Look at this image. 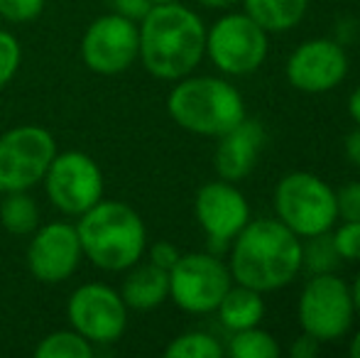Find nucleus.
I'll return each mask as SVG.
<instances>
[{"label": "nucleus", "mask_w": 360, "mask_h": 358, "mask_svg": "<svg viewBox=\"0 0 360 358\" xmlns=\"http://www.w3.org/2000/svg\"><path fill=\"white\" fill-rule=\"evenodd\" d=\"M140 54L157 79L179 82L189 77L206 54V27L194 10L179 3L152 5L140 20Z\"/></svg>", "instance_id": "1"}, {"label": "nucleus", "mask_w": 360, "mask_h": 358, "mask_svg": "<svg viewBox=\"0 0 360 358\" xmlns=\"http://www.w3.org/2000/svg\"><path fill=\"white\" fill-rule=\"evenodd\" d=\"M231 277L257 292H275L302 270V238L280 219L248 221L233 238Z\"/></svg>", "instance_id": "2"}, {"label": "nucleus", "mask_w": 360, "mask_h": 358, "mask_svg": "<svg viewBox=\"0 0 360 358\" xmlns=\"http://www.w3.org/2000/svg\"><path fill=\"white\" fill-rule=\"evenodd\" d=\"M84 255L96 265L110 272L128 270L140 263L147 245V231L140 214L123 201L94 204L81 214L76 226Z\"/></svg>", "instance_id": "3"}, {"label": "nucleus", "mask_w": 360, "mask_h": 358, "mask_svg": "<svg viewBox=\"0 0 360 358\" xmlns=\"http://www.w3.org/2000/svg\"><path fill=\"white\" fill-rule=\"evenodd\" d=\"M167 110L179 128L221 138L245 118V101L233 84L216 77L181 79L167 98Z\"/></svg>", "instance_id": "4"}, {"label": "nucleus", "mask_w": 360, "mask_h": 358, "mask_svg": "<svg viewBox=\"0 0 360 358\" xmlns=\"http://www.w3.org/2000/svg\"><path fill=\"white\" fill-rule=\"evenodd\" d=\"M275 211L299 238L326 234L338 219L336 191L311 172H289L277 181Z\"/></svg>", "instance_id": "5"}, {"label": "nucleus", "mask_w": 360, "mask_h": 358, "mask_svg": "<svg viewBox=\"0 0 360 358\" xmlns=\"http://www.w3.org/2000/svg\"><path fill=\"white\" fill-rule=\"evenodd\" d=\"M353 314H356V307H353L351 287L333 272L314 275L299 295V326L321 344L341 339L351 329Z\"/></svg>", "instance_id": "6"}, {"label": "nucleus", "mask_w": 360, "mask_h": 358, "mask_svg": "<svg viewBox=\"0 0 360 358\" xmlns=\"http://www.w3.org/2000/svg\"><path fill=\"white\" fill-rule=\"evenodd\" d=\"M57 155L52 133L39 125H18L0 135V191H27L44 179Z\"/></svg>", "instance_id": "7"}, {"label": "nucleus", "mask_w": 360, "mask_h": 358, "mask_svg": "<svg viewBox=\"0 0 360 358\" xmlns=\"http://www.w3.org/2000/svg\"><path fill=\"white\" fill-rule=\"evenodd\" d=\"M206 52L228 77H245L267 57V32L245 13L223 15L206 32Z\"/></svg>", "instance_id": "8"}, {"label": "nucleus", "mask_w": 360, "mask_h": 358, "mask_svg": "<svg viewBox=\"0 0 360 358\" xmlns=\"http://www.w3.org/2000/svg\"><path fill=\"white\" fill-rule=\"evenodd\" d=\"M231 285V270L209 253L179 255L174 268L169 270V297L189 314L216 312Z\"/></svg>", "instance_id": "9"}, {"label": "nucleus", "mask_w": 360, "mask_h": 358, "mask_svg": "<svg viewBox=\"0 0 360 358\" xmlns=\"http://www.w3.org/2000/svg\"><path fill=\"white\" fill-rule=\"evenodd\" d=\"M44 184H47L49 201L69 216H81L103 199L101 167L89 155L76 153V150L54 155L44 174Z\"/></svg>", "instance_id": "10"}, {"label": "nucleus", "mask_w": 360, "mask_h": 358, "mask_svg": "<svg viewBox=\"0 0 360 358\" xmlns=\"http://www.w3.org/2000/svg\"><path fill=\"white\" fill-rule=\"evenodd\" d=\"M140 54L138 23L118 13L101 15L89 25L81 42V57L86 67L103 77H113L135 64Z\"/></svg>", "instance_id": "11"}, {"label": "nucleus", "mask_w": 360, "mask_h": 358, "mask_svg": "<svg viewBox=\"0 0 360 358\" xmlns=\"http://www.w3.org/2000/svg\"><path fill=\"white\" fill-rule=\"evenodd\" d=\"M69 321L91 344H113L128 326V305L108 285L89 282L74 290L67 307Z\"/></svg>", "instance_id": "12"}, {"label": "nucleus", "mask_w": 360, "mask_h": 358, "mask_svg": "<svg viewBox=\"0 0 360 358\" xmlns=\"http://www.w3.org/2000/svg\"><path fill=\"white\" fill-rule=\"evenodd\" d=\"M348 74V54L333 39H309L292 52L287 62V82L304 94H326Z\"/></svg>", "instance_id": "13"}, {"label": "nucleus", "mask_w": 360, "mask_h": 358, "mask_svg": "<svg viewBox=\"0 0 360 358\" xmlns=\"http://www.w3.org/2000/svg\"><path fill=\"white\" fill-rule=\"evenodd\" d=\"M196 219H199L204 234L214 245H226L243 231L250 221V206L240 189L233 181H209L196 191L194 201Z\"/></svg>", "instance_id": "14"}, {"label": "nucleus", "mask_w": 360, "mask_h": 358, "mask_svg": "<svg viewBox=\"0 0 360 358\" xmlns=\"http://www.w3.org/2000/svg\"><path fill=\"white\" fill-rule=\"evenodd\" d=\"M81 255H84V250H81L76 226L54 221V224L42 226L30 241L27 265L39 282L57 285V282L67 280L69 275H74Z\"/></svg>", "instance_id": "15"}, {"label": "nucleus", "mask_w": 360, "mask_h": 358, "mask_svg": "<svg viewBox=\"0 0 360 358\" xmlns=\"http://www.w3.org/2000/svg\"><path fill=\"white\" fill-rule=\"evenodd\" d=\"M265 145V128L260 120L243 118L236 128L221 135V143L216 148V172L226 181H240L255 170L257 158Z\"/></svg>", "instance_id": "16"}, {"label": "nucleus", "mask_w": 360, "mask_h": 358, "mask_svg": "<svg viewBox=\"0 0 360 358\" xmlns=\"http://www.w3.org/2000/svg\"><path fill=\"white\" fill-rule=\"evenodd\" d=\"M120 297L130 309H155L169 297V270L160 268L155 263H135L133 272L125 277Z\"/></svg>", "instance_id": "17"}, {"label": "nucleus", "mask_w": 360, "mask_h": 358, "mask_svg": "<svg viewBox=\"0 0 360 358\" xmlns=\"http://www.w3.org/2000/svg\"><path fill=\"white\" fill-rule=\"evenodd\" d=\"M216 312L226 329H250V326H260L262 317H265V300H262V292L250 290L245 285H231Z\"/></svg>", "instance_id": "18"}, {"label": "nucleus", "mask_w": 360, "mask_h": 358, "mask_svg": "<svg viewBox=\"0 0 360 358\" xmlns=\"http://www.w3.org/2000/svg\"><path fill=\"white\" fill-rule=\"evenodd\" d=\"M243 8L265 32H285L304 20L309 0H243Z\"/></svg>", "instance_id": "19"}, {"label": "nucleus", "mask_w": 360, "mask_h": 358, "mask_svg": "<svg viewBox=\"0 0 360 358\" xmlns=\"http://www.w3.org/2000/svg\"><path fill=\"white\" fill-rule=\"evenodd\" d=\"M0 224L15 236L32 234L39 224V209L27 191H8V199L0 206Z\"/></svg>", "instance_id": "20"}, {"label": "nucleus", "mask_w": 360, "mask_h": 358, "mask_svg": "<svg viewBox=\"0 0 360 358\" xmlns=\"http://www.w3.org/2000/svg\"><path fill=\"white\" fill-rule=\"evenodd\" d=\"M228 354L236 358H277L282 349L270 331H262L260 326H250V329L233 331Z\"/></svg>", "instance_id": "21"}, {"label": "nucleus", "mask_w": 360, "mask_h": 358, "mask_svg": "<svg viewBox=\"0 0 360 358\" xmlns=\"http://www.w3.org/2000/svg\"><path fill=\"white\" fill-rule=\"evenodd\" d=\"M94 354L91 341L84 339L79 331H54L44 336L34 349L37 358H91Z\"/></svg>", "instance_id": "22"}, {"label": "nucleus", "mask_w": 360, "mask_h": 358, "mask_svg": "<svg viewBox=\"0 0 360 358\" xmlns=\"http://www.w3.org/2000/svg\"><path fill=\"white\" fill-rule=\"evenodd\" d=\"M341 263V255L333 243V236L316 234L309 236L307 243H302V268H307L311 275H321V272H333Z\"/></svg>", "instance_id": "23"}, {"label": "nucleus", "mask_w": 360, "mask_h": 358, "mask_svg": "<svg viewBox=\"0 0 360 358\" xmlns=\"http://www.w3.org/2000/svg\"><path fill=\"white\" fill-rule=\"evenodd\" d=\"M167 358H221L223 346L211 334L204 331H186L176 336L165 349Z\"/></svg>", "instance_id": "24"}, {"label": "nucleus", "mask_w": 360, "mask_h": 358, "mask_svg": "<svg viewBox=\"0 0 360 358\" xmlns=\"http://www.w3.org/2000/svg\"><path fill=\"white\" fill-rule=\"evenodd\" d=\"M20 57H22V52H20L18 37L0 30V89L13 82V77L18 74Z\"/></svg>", "instance_id": "25"}, {"label": "nucleus", "mask_w": 360, "mask_h": 358, "mask_svg": "<svg viewBox=\"0 0 360 358\" xmlns=\"http://www.w3.org/2000/svg\"><path fill=\"white\" fill-rule=\"evenodd\" d=\"M333 243L341 260H351V263L360 260V221H346L343 226H338V231L333 234Z\"/></svg>", "instance_id": "26"}, {"label": "nucleus", "mask_w": 360, "mask_h": 358, "mask_svg": "<svg viewBox=\"0 0 360 358\" xmlns=\"http://www.w3.org/2000/svg\"><path fill=\"white\" fill-rule=\"evenodd\" d=\"M44 8V0H0V18L8 23H30Z\"/></svg>", "instance_id": "27"}, {"label": "nucleus", "mask_w": 360, "mask_h": 358, "mask_svg": "<svg viewBox=\"0 0 360 358\" xmlns=\"http://www.w3.org/2000/svg\"><path fill=\"white\" fill-rule=\"evenodd\" d=\"M336 209L343 221H360V181L346 184L336 191Z\"/></svg>", "instance_id": "28"}, {"label": "nucleus", "mask_w": 360, "mask_h": 358, "mask_svg": "<svg viewBox=\"0 0 360 358\" xmlns=\"http://www.w3.org/2000/svg\"><path fill=\"white\" fill-rule=\"evenodd\" d=\"M179 255L181 253L174 243H169V241H157L150 248V263L160 265V268H165V270H172L176 260H179Z\"/></svg>", "instance_id": "29"}, {"label": "nucleus", "mask_w": 360, "mask_h": 358, "mask_svg": "<svg viewBox=\"0 0 360 358\" xmlns=\"http://www.w3.org/2000/svg\"><path fill=\"white\" fill-rule=\"evenodd\" d=\"M110 5H113V13L123 15L133 23H140L152 8L150 0H110Z\"/></svg>", "instance_id": "30"}, {"label": "nucleus", "mask_w": 360, "mask_h": 358, "mask_svg": "<svg viewBox=\"0 0 360 358\" xmlns=\"http://www.w3.org/2000/svg\"><path fill=\"white\" fill-rule=\"evenodd\" d=\"M319 349H321V341L314 339L307 331H302V334L294 339L289 354H292V358H314V356H319Z\"/></svg>", "instance_id": "31"}, {"label": "nucleus", "mask_w": 360, "mask_h": 358, "mask_svg": "<svg viewBox=\"0 0 360 358\" xmlns=\"http://www.w3.org/2000/svg\"><path fill=\"white\" fill-rule=\"evenodd\" d=\"M343 150H346V158L351 160L356 167H360V128L348 133L346 143H343Z\"/></svg>", "instance_id": "32"}, {"label": "nucleus", "mask_w": 360, "mask_h": 358, "mask_svg": "<svg viewBox=\"0 0 360 358\" xmlns=\"http://www.w3.org/2000/svg\"><path fill=\"white\" fill-rule=\"evenodd\" d=\"M348 113H351V118L360 125V87H356L351 98H348Z\"/></svg>", "instance_id": "33"}, {"label": "nucleus", "mask_w": 360, "mask_h": 358, "mask_svg": "<svg viewBox=\"0 0 360 358\" xmlns=\"http://www.w3.org/2000/svg\"><path fill=\"white\" fill-rule=\"evenodd\" d=\"M201 5H206V8H214V10H223V8H233L236 3H240V0H199Z\"/></svg>", "instance_id": "34"}, {"label": "nucleus", "mask_w": 360, "mask_h": 358, "mask_svg": "<svg viewBox=\"0 0 360 358\" xmlns=\"http://www.w3.org/2000/svg\"><path fill=\"white\" fill-rule=\"evenodd\" d=\"M351 295H353V307H356V312L360 314V272L356 275V282L351 287Z\"/></svg>", "instance_id": "35"}, {"label": "nucleus", "mask_w": 360, "mask_h": 358, "mask_svg": "<svg viewBox=\"0 0 360 358\" xmlns=\"http://www.w3.org/2000/svg\"><path fill=\"white\" fill-rule=\"evenodd\" d=\"M348 354H351L353 358H360V329H358V334L353 336V341H351V349H348Z\"/></svg>", "instance_id": "36"}, {"label": "nucleus", "mask_w": 360, "mask_h": 358, "mask_svg": "<svg viewBox=\"0 0 360 358\" xmlns=\"http://www.w3.org/2000/svg\"><path fill=\"white\" fill-rule=\"evenodd\" d=\"M152 5H162V3H176V0H150Z\"/></svg>", "instance_id": "37"}]
</instances>
